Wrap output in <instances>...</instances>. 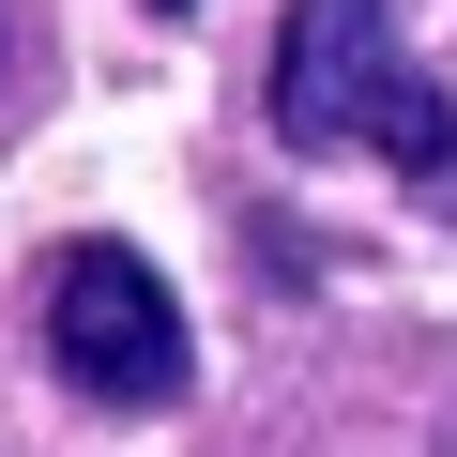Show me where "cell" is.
Listing matches in <instances>:
<instances>
[{
	"instance_id": "7a4b0ae2",
	"label": "cell",
	"mask_w": 457,
	"mask_h": 457,
	"mask_svg": "<svg viewBox=\"0 0 457 457\" xmlns=\"http://www.w3.org/2000/svg\"><path fill=\"white\" fill-rule=\"evenodd\" d=\"M31 320H46V366L92 411H168L198 381V336H183V305H168V275L137 245H62L31 275Z\"/></svg>"
},
{
	"instance_id": "3957f363",
	"label": "cell",
	"mask_w": 457,
	"mask_h": 457,
	"mask_svg": "<svg viewBox=\"0 0 457 457\" xmlns=\"http://www.w3.org/2000/svg\"><path fill=\"white\" fill-rule=\"evenodd\" d=\"M153 16H198V0H153Z\"/></svg>"
},
{
	"instance_id": "6da1fadb",
	"label": "cell",
	"mask_w": 457,
	"mask_h": 457,
	"mask_svg": "<svg viewBox=\"0 0 457 457\" xmlns=\"http://www.w3.org/2000/svg\"><path fill=\"white\" fill-rule=\"evenodd\" d=\"M260 107H275L290 153H381V168L427 183V213H457V107L396 46V0H290Z\"/></svg>"
}]
</instances>
